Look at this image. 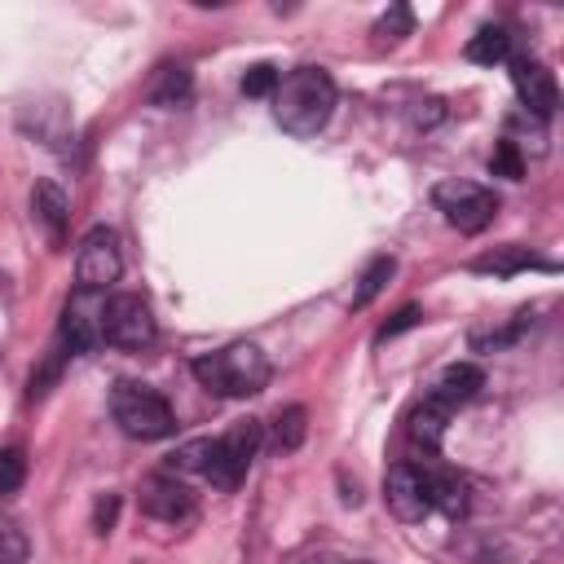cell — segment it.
Instances as JSON below:
<instances>
[{"label": "cell", "mask_w": 564, "mask_h": 564, "mask_svg": "<svg viewBox=\"0 0 564 564\" xmlns=\"http://www.w3.org/2000/svg\"><path fill=\"white\" fill-rule=\"evenodd\" d=\"M335 79L322 66H295L273 88V119L286 137H317L335 115Z\"/></svg>", "instance_id": "cell-1"}, {"label": "cell", "mask_w": 564, "mask_h": 564, "mask_svg": "<svg viewBox=\"0 0 564 564\" xmlns=\"http://www.w3.org/2000/svg\"><path fill=\"white\" fill-rule=\"evenodd\" d=\"M194 379L216 392V397H256L264 383H269V357L256 348V344H229V348H216V352H203L189 361Z\"/></svg>", "instance_id": "cell-2"}, {"label": "cell", "mask_w": 564, "mask_h": 564, "mask_svg": "<svg viewBox=\"0 0 564 564\" xmlns=\"http://www.w3.org/2000/svg\"><path fill=\"white\" fill-rule=\"evenodd\" d=\"M110 414H115L119 432L132 441H163L176 432V414H172L167 397L137 379H119L110 388Z\"/></svg>", "instance_id": "cell-3"}, {"label": "cell", "mask_w": 564, "mask_h": 564, "mask_svg": "<svg viewBox=\"0 0 564 564\" xmlns=\"http://www.w3.org/2000/svg\"><path fill=\"white\" fill-rule=\"evenodd\" d=\"M260 441H264V432H260V423H256V419H242V423H234L229 432H220V436L212 441L203 476H207L216 489H238V485L247 480L251 463H256V449H260Z\"/></svg>", "instance_id": "cell-4"}, {"label": "cell", "mask_w": 564, "mask_h": 564, "mask_svg": "<svg viewBox=\"0 0 564 564\" xmlns=\"http://www.w3.org/2000/svg\"><path fill=\"white\" fill-rule=\"evenodd\" d=\"M101 339L123 348V352H141L159 339V326H154V313L141 295L132 291H119V295H106V313H101Z\"/></svg>", "instance_id": "cell-5"}, {"label": "cell", "mask_w": 564, "mask_h": 564, "mask_svg": "<svg viewBox=\"0 0 564 564\" xmlns=\"http://www.w3.org/2000/svg\"><path fill=\"white\" fill-rule=\"evenodd\" d=\"M432 203L458 234H480L498 216V194L476 181H441L432 189Z\"/></svg>", "instance_id": "cell-6"}, {"label": "cell", "mask_w": 564, "mask_h": 564, "mask_svg": "<svg viewBox=\"0 0 564 564\" xmlns=\"http://www.w3.org/2000/svg\"><path fill=\"white\" fill-rule=\"evenodd\" d=\"M119 273H123V256H119L115 229H101V225L88 229L79 238V247H75V282H79V291L106 295V286L119 282Z\"/></svg>", "instance_id": "cell-7"}, {"label": "cell", "mask_w": 564, "mask_h": 564, "mask_svg": "<svg viewBox=\"0 0 564 564\" xmlns=\"http://www.w3.org/2000/svg\"><path fill=\"white\" fill-rule=\"evenodd\" d=\"M383 502L397 520L419 524L432 511V485H427V467L419 463H392L383 476Z\"/></svg>", "instance_id": "cell-8"}, {"label": "cell", "mask_w": 564, "mask_h": 564, "mask_svg": "<svg viewBox=\"0 0 564 564\" xmlns=\"http://www.w3.org/2000/svg\"><path fill=\"white\" fill-rule=\"evenodd\" d=\"M101 313H106V295L75 286V295L62 308V344H66L70 357L75 352H93L97 344H106L101 339Z\"/></svg>", "instance_id": "cell-9"}, {"label": "cell", "mask_w": 564, "mask_h": 564, "mask_svg": "<svg viewBox=\"0 0 564 564\" xmlns=\"http://www.w3.org/2000/svg\"><path fill=\"white\" fill-rule=\"evenodd\" d=\"M137 502H141V511H145L150 520H159V524H189V520H194V494H189L176 476H167V471L141 480Z\"/></svg>", "instance_id": "cell-10"}, {"label": "cell", "mask_w": 564, "mask_h": 564, "mask_svg": "<svg viewBox=\"0 0 564 564\" xmlns=\"http://www.w3.org/2000/svg\"><path fill=\"white\" fill-rule=\"evenodd\" d=\"M511 84H516L520 106L533 119H551L555 115L560 88H555V75L546 70V62H538V57H511Z\"/></svg>", "instance_id": "cell-11"}, {"label": "cell", "mask_w": 564, "mask_h": 564, "mask_svg": "<svg viewBox=\"0 0 564 564\" xmlns=\"http://www.w3.org/2000/svg\"><path fill=\"white\" fill-rule=\"evenodd\" d=\"M31 212H35V220L44 225L48 242L62 247V242H66V220H70L66 194H62L53 181H35V189H31Z\"/></svg>", "instance_id": "cell-12"}, {"label": "cell", "mask_w": 564, "mask_h": 564, "mask_svg": "<svg viewBox=\"0 0 564 564\" xmlns=\"http://www.w3.org/2000/svg\"><path fill=\"white\" fill-rule=\"evenodd\" d=\"M480 388H485V370H480L476 361H454V366H445L441 379L432 383V397L445 401L449 410H458V405H467Z\"/></svg>", "instance_id": "cell-13"}, {"label": "cell", "mask_w": 564, "mask_h": 564, "mask_svg": "<svg viewBox=\"0 0 564 564\" xmlns=\"http://www.w3.org/2000/svg\"><path fill=\"white\" fill-rule=\"evenodd\" d=\"M520 269H551V264L538 260V256H533L529 247H520V242L494 247V251H485V256L471 260V273H494V278H511V273H520Z\"/></svg>", "instance_id": "cell-14"}, {"label": "cell", "mask_w": 564, "mask_h": 564, "mask_svg": "<svg viewBox=\"0 0 564 564\" xmlns=\"http://www.w3.org/2000/svg\"><path fill=\"white\" fill-rule=\"evenodd\" d=\"M449 414H454V410L427 392V397L410 410V441H414V445H423V449H436V445H441V436H445Z\"/></svg>", "instance_id": "cell-15"}, {"label": "cell", "mask_w": 564, "mask_h": 564, "mask_svg": "<svg viewBox=\"0 0 564 564\" xmlns=\"http://www.w3.org/2000/svg\"><path fill=\"white\" fill-rule=\"evenodd\" d=\"M427 485H432V507L436 511H445L449 520L467 516V480L463 476H454L449 467H441V471H427Z\"/></svg>", "instance_id": "cell-16"}, {"label": "cell", "mask_w": 564, "mask_h": 564, "mask_svg": "<svg viewBox=\"0 0 564 564\" xmlns=\"http://www.w3.org/2000/svg\"><path fill=\"white\" fill-rule=\"evenodd\" d=\"M189 93H194V79H189L185 66L167 62V66L154 70V84H150V101H154V106H185Z\"/></svg>", "instance_id": "cell-17"}, {"label": "cell", "mask_w": 564, "mask_h": 564, "mask_svg": "<svg viewBox=\"0 0 564 564\" xmlns=\"http://www.w3.org/2000/svg\"><path fill=\"white\" fill-rule=\"evenodd\" d=\"M467 62L476 66H494V62H507L511 57V35L502 26H480L471 40H467Z\"/></svg>", "instance_id": "cell-18"}, {"label": "cell", "mask_w": 564, "mask_h": 564, "mask_svg": "<svg viewBox=\"0 0 564 564\" xmlns=\"http://www.w3.org/2000/svg\"><path fill=\"white\" fill-rule=\"evenodd\" d=\"M304 432H308V414H304V405H286V410H278V414H273L269 441H273V449L291 454V449H300V445H304Z\"/></svg>", "instance_id": "cell-19"}, {"label": "cell", "mask_w": 564, "mask_h": 564, "mask_svg": "<svg viewBox=\"0 0 564 564\" xmlns=\"http://www.w3.org/2000/svg\"><path fill=\"white\" fill-rule=\"evenodd\" d=\"M397 273V260L392 256H375L370 264H366V273H361V282H357V291H352V308H366L383 286H388V278Z\"/></svg>", "instance_id": "cell-20"}, {"label": "cell", "mask_w": 564, "mask_h": 564, "mask_svg": "<svg viewBox=\"0 0 564 564\" xmlns=\"http://www.w3.org/2000/svg\"><path fill=\"white\" fill-rule=\"evenodd\" d=\"M207 449H212V436H198V441H185L181 449H172L167 454V463H163V471L167 476H203V467H207Z\"/></svg>", "instance_id": "cell-21"}, {"label": "cell", "mask_w": 564, "mask_h": 564, "mask_svg": "<svg viewBox=\"0 0 564 564\" xmlns=\"http://www.w3.org/2000/svg\"><path fill=\"white\" fill-rule=\"evenodd\" d=\"M524 330H529V313H520L511 326H498V330H480V326H476V330H471V348H476V352H498V348L516 344Z\"/></svg>", "instance_id": "cell-22"}, {"label": "cell", "mask_w": 564, "mask_h": 564, "mask_svg": "<svg viewBox=\"0 0 564 564\" xmlns=\"http://www.w3.org/2000/svg\"><path fill=\"white\" fill-rule=\"evenodd\" d=\"M410 31H414V13H410L405 4H392V9L375 22L370 35H375V44H397V40H405Z\"/></svg>", "instance_id": "cell-23"}, {"label": "cell", "mask_w": 564, "mask_h": 564, "mask_svg": "<svg viewBox=\"0 0 564 564\" xmlns=\"http://www.w3.org/2000/svg\"><path fill=\"white\" fill-rule=\"evenodd\" d=\"M489 172H494V176H507V181H520V176H524V159H520V150H516L511 137H502V141L494 145V154H489Z\"/></svg>", "instance_id": "cell-24"}, {"label": "cell", "mask_w": 564, "mask_h": 564, "mask_svg": "<svg viewBox=\"0 0 564 564\" xmlns=\"http://www.w3.org/2000/svg\"><path fill=\"white\" fill-rule=\"evenodd\" d=\"M31 542L13 520H0V564H26Z\"/></svg>", "instance_id": "cell-25"}, {"label": "cell", "mask_w": 564, "mask_h": 564, "mask_svg": "<svg viewBox=\"0 0 564 564\" xmlns=\"http://www.w3.org/2000/svg\"><path fill=\"white\" fill-rule=\"evenodd\" d=\"M22 480H26V454L18 445H4L0 449V494H13Z\"/></svg>", "instance_id": "cell-26"}, {"label": "cell", "mask_w": 564, "mask_h": 564, "mask_svg": "<svg viewBox=\"0 0 564 564\" xmlns=\"http://www.w3.org/2000/svg\"><path fill=\"white\" fill-rule=\"evenodd\" d=\"M278 66H269V62H256L247 75H242V93L247 97H273V88H278Z\"/></svg>", "instance_id": "cell-27"}, {"label": "cell", "mask_w": 564, "mask_h": 564, "mask_svg": "<svg viewBox=\"0 0 564 564\" xmlns=\"http://www.w3.org/2000/svg\"><path fill=\"white\" fill-rule=\"evenodd\" d=\"M419 317H423V313H419L414 304H405L401 313H392V322H383V326L375 330V344H388V339H397L401 330H410V326H419Z\"/></svg>", "instance_id": "cell-28"}, {"label": "cell", "mask_w": 564, "mask_h": 564, "mask_svg": "<svg viewBox=\"0 0 564 564\" xmlns=\"http://www.w3.org/2000/svg\"><path fill=\"white\" fill-rule=\"evenodd\" d=\"M115 516H119V498L115 494H106V498H97V507H93V529L106 538L110 529H115Z\"/></svg>", "instance_id": "cell-29"}]
</instances>
